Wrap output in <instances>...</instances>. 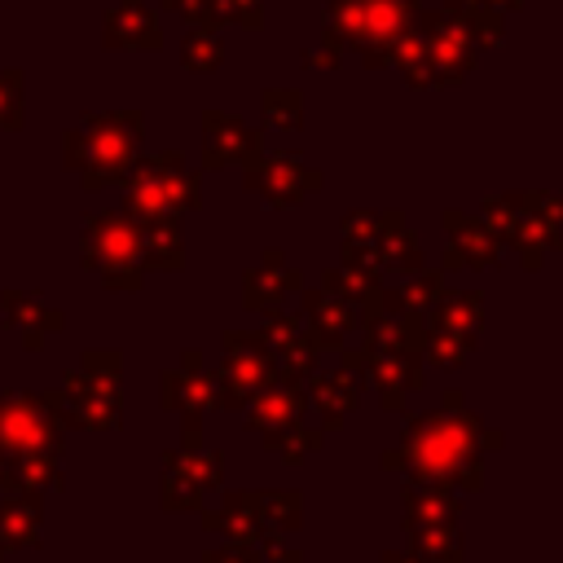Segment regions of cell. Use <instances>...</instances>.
Returning a JSON list of instances; mask_svg holds the SVG:
<instances>
[{"mask_svg":"<svg viewBox=\"0 0 563 563\" xmlns=\"http://www.w3.org/2000/svg\"><path fill=\"white\" fill-rule=\"evenodd\" d=\"M501 444V431H488L457 391L444 396L440 409L405 418L400 444L383 453L387 471H405L409 484H444V488H479L484 453Z\"/></svg>","mask_w":563,"mask_h":563,"instance_id":"obj_1","label":"cell"},{"mask_svg":"<svg viewBox=\"0 0 563 563\" xmlns=\"http://www.w3.org/2000/svg\"><path fill=\"white\" fill-rule=\"evenodd\" d=\"M479 57L475 26L453 9H413L391 62L405 70L409 88H449L466 79Z\"/></svg>","mask_w":563,"mask_h":563,"instance_id":"obj_2","label":"cell"},{"mask_svg":"<svg viewBox=\"0 0 563 563\" xmlns=\"http://www.w3.org/2000/svg\"><path fill=\"white\" fill-rule=\"evenodd\" d=\"M145 114L141 110H101L84 114L62 136V167L79 176L84 189H106L128 176L141 154Z\"/></svg>","mask_w":563,"mask_h":563,"instance_id":"obj_3","label":"cell"},{"mask_svg":"<svg viewBox=\"0 0 563 563\" xmlns=\"http://www.w3.org/2000/svg\"><path fill=\"white\" fill-rule=\"evenodd\" d=\"M356 347H343V365L369 383L383 400V409L400 413L409 391L422 387V347H418V330L391 321V317H369L361 330Z\"/></svg>","mask_w":563,"mask_h":563,"instance_id":"obj_4","label":"cell"},{"mask_svg":"<svg viewBox=\"0 0 563 563\" xmlns=\"http://www.w3.org/2000/svg\"><path fill=\"white\" fill-rule=\"evenodd\" d=\"M383 286H387V282H378V277H369V273H356V268L334 264V268L321 273L317 286L299 290V295H303L299 317H303V325L312 330V339L321 343V352H325V347H330V352L347 347V339H352L369 317H378V308H383Z\"/></svg>","mask_w":563,"mask_h":563,"instance_id":"obj_5","label":"cell"},{"mask_svg":"<svg viewBox=\"0 0 563 563\" xmlns=\"http://www.w3.org/2000/svg\"><path fill=\"white\" fill-rule=\"evenodd\" d=\"M339 233H343V268L369 273L378 282L422 268V242L405 224V216L391 211V207L387 211L383 207L347 211L339 220Z\"/></svg>","mask_w":563,"mask_h":563,"instance_id":"obj_6","label":"cell"},{"mask_svg":"<svg viewBox=\"0 0 563 563\" xmlns=\"http://www.w3.org/2000/svg\"><path fill=\"white\" fill-rule=\"evenodd\" d=\"M484 224L497 246H515L523 268H541L563 238V202L550 189H506L484 198Z\"/></svg>","mask_w":563,"mask_h":563,"instance_id":"obj_7","label":"cell"},{"mask_svg":"<svg viewBox=\"0 0 563 563\" xmlns=\"http://www.w3.org/2000/svg\"><path fill=\"white\" fill-rule=\"evenodd\" d=\"M123 211L132 220H180L202 202L198 172L180 150H158V154H136V163L123 176Z\"/></svg>","mask_w":563,"mask_h":563,"instance_id":"obj_8","label":"cell"},{"mask_svg":"<svg viewBox=\"0 0 563 563\" xmlns=\"http://www.w3.org/2000/svg\"><path fill=\"white\" fill-rule=\"evenodd\" d=\"M62 427L79 431H114L123 422V356L110 347L84 352V361L53 391Z\"/></svg>","mask_w":563,"mask_h":563,"instance_id":"obj_9","label":"cell"},{"mask_svg":"<svg viewBox=\"0 0 563 563\" xmlns=\"http://www.w3.org/2000/svg\"><path fill=\"white\" fill-rule=\"evenodd\" d=\"M79 260L106 290H141V224L123 207L92 211L79 233Z\"/></svg>","mask_w":563,"mask_h":563,"instance_id":"obj_10","label":"cell"},{"mask_svg":"<svg viewBox=\"0 0 563 563\" xmlns=\"http://www.w3.org/2000/svg\"><path fill=\"white\" fill-rule=\"evenodd\" d=\"M62 413L53 391H0V453L13 457H57Z\"/></svg>","mask_w":563,"mask_h":563,"instance_id":"obj_11","label":"cell"},{"mask_svg":"<svg viewBox=\"0 0 563 563\" xmlns=\"http://www.w3.org/2000/svg\"><path fill=\"white\" fill-rule=\"evenodd\" d=\"M479 325H484V295L479 290H444L440 303L422 321V339H418L422 361H431L440 369H457L471 356Z\"/></svg>","mask_w":563,"mask_h":563,"instance_id":"obj_12","label":"cell"},{"mask_svg":"<svg viewBox=\"0 0 563 563\" xmlns=\"http://www.w3.org/2000/svg\"><path fill=\"white\" fill-rule=\"evenodd\" d=\"M220 369L211 374L216 378V409H246L273 378V356L260 339V330H224L220 334Z\"/></svg>","mask_w":563,"mask_h":563,"instance_id":"obj_13","label":"cell"},{"mask_svg":"<svg viewBox=\"0 0 563 563\" xmlns=\"http://www.w3.org/2000/svg\"><path fill=\"white\" fill-rule=\"evenodd\" d=\"M216 405V378L202 369V352L189 347L176 369H163V409L180 413V449H202V418Z\"/></svg>","mask_w":563,"mask_h":563,"instance_id":"obj_14","label":"cell"},{"mask_svg":"<svg viewBox=\"0 0 563 563\" xmlns=\"http://www.w3.org/2000/svg\"><path fill=\"white\" fill-rule=\"evenodd\" d=\"M224 484L220 449H172L163 453V506L167 510H202L207 493Z\"/></svg>","mask_w":563,"mask_h":563,"instance_id":"obj_15","label":"cell"},{"mask_svg":"<svg viewBox=\"0 0 563 563\" xmlns=\"http://www.w3.org/2000/svg\"><path fill=\"white\" fill-rule=\"evenodd\" d=\"M242 185L251 194H260L268 207H295L308 194H317L325 185V176L295 150H277V154H260V163H251L242 172Z\"/></svg>","mask_w":563,"mask_h":563,"instance_id":"obj_16","label":"cell"},{"mask_svg":"<svg viewBox=\"0 0 563 563\" xmlns=\"http://www.w3.org/2000/svg\"><path fill=\"white\" fill-rule=\"evenodd\" d=\"M264 317H268V321H264L260 339H264V347H268V356H273L277 378L303 387V383L317 374V365H321V343L312 339V330L303 325L299 312H264Z\"/></svg>","mask_w":563,"mask_h":563,"instance_id":"obj_17","label":"cell"},{"mask_svg":"<svg viewBox=\"0 0 563 563\" xmlns=\"http://www.w3.org/2000/svg\"><path fill=\"white\" fill-rule=\"evenodd\" d=\"M264 154V132L224 114V110H207L202 114V167L220 172V167H251Z\"/></svg>","mask_w":563,"mask_h":563,"instance_id":"obj_18","label":"cell"},{"mask_svg":"<svg viewBox=\"0 0 563 563\" xmlns=\"http://www.w3.org/2000/svg\"><path fill=\"white\" fill-rule=\"evenodd\" d=\"M361 4V44H356V57L378 70L391 62L413 9H422V0H356Z\"/></svg>","mask_w":563,"mask_h":563,"instance_id":"obj_19","label":"cell"},{"mask_svg":"<svg viewBox=\"0 0 563 563\" xmlns=\"http://www.w3.org/2000/svg\"><path fill=\"white\" fill-rule=\"evenodd\" d=\"M444 238H449V246H444V268L488 273V268L501 264V246H497V238H493L488 224L475 220L471 211L449 207V211H444Z\"/></svg>","mask_w":563,"mask_h":563,"instance_id":"obj_20","label":"cell"},{"mask_svg":"<svg viewBox=\"0 0 563 563\" xmlns=\"http://www.w3.org/2000/svg\"><path fill=\"white\" fill-rule=\"evenodd\" d=\"M449 286H444V268H413V273H405L396 286H383V317H391V321H400V325H409V330H418V339H422V321H427V312L440 303V295H444Z\"/></svg>","mask_w":563,"mask_h":563,"instance_id":"obj_21","label":"cell"},{"mask_svg":"<svg viewBox=\"0 0 563 563\" xmlns=\"http://www.w3.org/2000/svg\"><path fill=\"white\" fill-rule=\"evenodd\" d=\"M303 290V273L282 255V251H264L255 268H246L242 277V308L246 312H277L282 299Z\"/></svg>","mask_w":563,"mask_h":563,"instance_id":"obj_22","label":"cell"},{"mask_svg":"<svg viewBox=\"0 0 563 563\" xmlns=\"http://www.w3.org/2000/svg\"><path fill=\"white\" fill-rule=\"evenodd\" d=\"M0 321H4V330H13L18 343L31 347V352H35L48 334H57V330L66 325L62 308H53L40 290H4V295H0Z\"/></svg>","mask_w":563,"mask_h":563,"instance_id":"obj_23","label":"cell"},{"mask_svg":"<svg viewBox=\"0 0 563 563\" xmlns=\"http://www.w3.org/2000/svg\"><path fill=\"white\" fill-rule=\"evenodd\" d=\"M101 44L114 53H150L163 48V31H158V13L145 0H119L106 9L101 18Z\"/></svg>","mask_w":563,"mask_h":563,"instance_id":"obj_24","label":"cell"},{"mask_svg":"<svg viewBox=\"0 0 563 563\" xmlns=\"http://www.w3.org/2000/svg\"><path fill=\"white\" fill-rule=\"evenodd\" d=\"M303 400L317 409L321 431H339V427L352 418L356 400H361V378H356L347 365H339V369H330V374L317 369V374L303 383Z\"/></svg>","mask_w":563,"mask_h":563,"instance_id":"obj_25","label":"cell"},{"mask_svg":"<svg viewBox=\"0 0 563 563\" xmlns=\"http://www.w3.org/2000/svg\"><path fill=\"white\" fill-rule=\"evenodd\" d=\"M303 413H308L303 387H299V383H282V378H273V383L246 405V427L264 440V435H273V431H286V427L303 422Z\"/></svg>","mask_w":563,"mask_h":563,"instance_id":"obj_26","label":"cell"},{"mask_svg":"<svg viewBox=\"0 0 563 563\" xmlns=\"http://www.w3.org/2000/svg\"><path fill=\"white\" fill-rule=\"evenodd\" d=\"M229 501L264 532V537H282V532H295L299 528V506L303 497L299 493H229Z\"/></svg>","mask_w":563,"mask_h":563,"instance_id":"obj_27","label":"cell"},{"mask_svg":"<svg viewBox=\"0 0 563 563\" xmlns=\"http://www.w3.org/2000/svg\"><path fill=\"white\" fill-rule=\"evenodd\" d=\"M189 26H264V0H163Z\"/></svg>","mask_w":563,"mask_h":563,"instance_id":"obj_28","label":"cell"},{"mask_svg":"<svg viewBox=\"0 0 563 563\" xmlns=\"http://www.w3.org/2000/svg\"><path fill=\"white\" fill-rule=\"evenodd\" d=\"M141 268H150V273H176V268H185V233H180V220H145L141 224Z\"/></svg>","mask_w":563,"mask_h":563,"instance_id":"obj_29","label":"cell"},{"mask_svg":"<svg viewBox=\"0 0 563 563\" xmlns=\"http://www.w3.org/2000/svg\"><path fill=\"white\" fill-rule=\"evenodd\" d=\"M40 493H18L9 501H0V559L9 550H22V545H35L40 541Z\"/></svg>","mask_w":563,"mask_h":563,"instance_id":"obj_30","label":"cell"},{"mask_svg":"<svg viewBox=\"0 0 563 563\" xmlns=\"http://www.w3.org/2000/svg\"><path fill=\"white\" fill-rule=\"evenodd\" d=\"M457 488L444 484H409L405 488V528L409 523H457Z\"/></svg>","mask_w":563,"mask_h":563,"instance_id":"obj_31","label":"cell"},{"mask_svg":"<svg viewBox=\"0 0 563 563\" xmlns=\"http://www.w3.org/2000/svg\"><path fill=\"white\" fill-rule=\"evenodd\" d=\"M440 9H453L462 13L471 26H475V40H479V53L484 48H501V18L523 9V0H444Z\"/></svg>","mask_w":563,"mask_h":563,"instance_id":"obj_32","label":"cell"},{"mask_svg":"<svg viewBox=\"0 0 563 563\" xmlns=\"http://www.w3.org/2000/svg\"><path fill=\"white\" fill-rule=\"evenodd\" d=\"M321 44H330L339 57L356 53L361 44V4L356 0H325V13H321Z\"/></svg>","mask_w":563,"mask_h":563,"instance_id":"obj_33","label":"cell"},{"mask_svg":"<svg viewBox=\"0 0 563 563\" xmlns=\"http://www.w3.org/2000/svg\"><path fill=\"white\" fill-rule=\"evenodd\" d=\"M409 541L422 563H462L457 523H409Z\"/></svg>","mask_w":563,"mask_h":563,"instance_id":"obj_34","label":"cell"},{"mask_svg":"<svg viewBox=\"0 0 563 563\" xmlns=\"http://www.w3.org/2000/svg\"><path fill=\"white\" fill-rule=\"evenodd\" d=\"M180 62L194 75L216 70L224 62V35H220V26H189L185 40H180Z\"/></svg>","mask_w":563,"mask_h":563,"instance_id":"obj_35","label":"cell"},{"mask_svg":"<svg viewBox=\"0 0 563 563\" xmlns=\"http://www.w3.org/2000/svg\"><path fill=\"white\" fill-rule=\"evenodd\" d=\"M260 114L277 132H299L303 128V92L299 88H264L260 92Z\"/></svg>","mask_w":563,"mask_h":563,"instance_id":"obj_36","label":"cell"},{"mask_svg":"<svg viewBox=\"0 0 563 563\" xmlns=\"http://www.w3.org/2000/svg\"><path fill=\"white\" fill-rule=\"evenodd\" d=\"M264 449H268V453H277L282 462L299 466L303 457H312V453L321 449V427L295 422V427H286V431H273V435H264Z\"/></svg>","mask_w":563,"mask_h":563,"instance_id":"obj_37","label":"cell"},{"mask_svg":"<svg viewBox=\"0 0 563 563\" xmlns=\"http://www.w3.org/2000/svg\"><path fill=\"white\" fill-rule=\"evenodd\" d=\"M0 128L9 132L22 128V70L18 66L0 70Z\"/></svg>","mask_w":563,"mask_h":563,"instance_id":"obj_38","label":"cell"},{"mask_svg":"<svg viewBox=\"0 0 563 563\" xmlns=\"http://www.w3.org/2000/svg\"><path fill=\"white\" fill-rule=\"evenodd\" d=\"M202 563H260V550L255 545H220Z\"/></svg>","mask_w":563,"mask_h":563,"instance_id":"obj_39","label":"cell"},{"mask_svg":"<svg viewBox=\"0 0 563 563\" xmlns=\"http://www.w3.org/2000/svg\"><path fill=\"white\" fill-rule=\"evenodd\" d=\"M303 66H321V70H339V66H343V57H339V53H334L330 44H321V40H317V48H308V53H303Z\"/></svg>","mask_w":563,"mask_h":563,"instance_id":"obj_40","label":"cell"},{"mask_svg":"<svg viewBox=\"0 0 563 563\" xmlns=\"http://www.w3.org/2000/svg\"><path fill=\"white\" fill-rule=\"evenodd\" d=\"M0 493H13V475H9V457L0 453Z\"/></svg>","mask_w":563,"mask_h":563,"instance_id":"obj_41","label":"cell"},{"mask_svg":"<svg viewBox=\"0 0 563 563\" xmlns=\"http://www.w3.org/2000/svg\"><path fill=\"white\" fill-rule=\"evenodd\" d=\"M383 563H422L418 554H383Z\"/></svg>","mask_w":563,"mask_h":563,"instance_id":"obj_42","label":"cell"}]
</instances>
